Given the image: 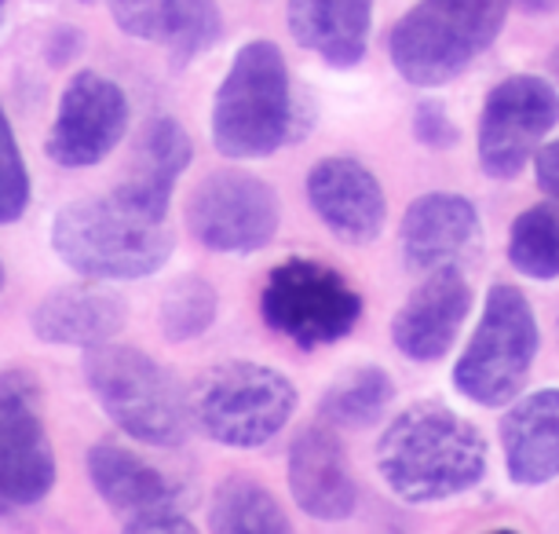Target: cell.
I'll use <instances>...</instances> for the list:
<instances>
[{
	"label": "cell",
	"instance_id": "cell-22",
	"mask_svg": "<svg viewBox=\"0 0 559 534\" xmlns=\"http://www.w3.org/2000/svg\"><path fill=\"white\" fill-rule=\"evenodd\" d=\"M209 527L216 534H286L289 517L278 498L249 476H227L213 490L209 506Z\"/></svg>",
	"mask_w": 559,
	"mask_h": 534
},
{
	"label": "cell",
	"instance_id": "cell-6",
	"mask_svg": "<svg viewBox=\"0 0 559 534\" xmlns=\"http://www.w3.org/2000/svg\"><path fill=\"white\" fill-rule=\"evenodd\" d=\"M191 411L209 439L252 450L271 443L289 425V417L297 414V389L271 366L224 363L194 384Z\"/></svg>",
	"mask_w": 559,
	"mask_h": 534
},
{
	"label": "cell",
	"instance_id": "cell-2",
	"mask_svg": "<svg viewBox=\"0 0 559 534\" xmlns=\"http://www.w3.org/2000/svg\"><path fill=\"white\" fill-rule=\"evenodd\" d=\"M51 249L67 268L96 282L151 278L176 249L173 227L118 191L70 202L51 224Z\"/></svg>",
	"mask_w": 559,
	"mask_h": 534
},
{
	"label": "cell",
	"instance_id": "cell-14",
	"mask_svg": "<svg viewBox=\"0 0 559 534\" xmlns=\"http://www.w3.org/2000/svg\"><path fill=\"white\" fill-rule=\"evenodd\" d=\"M308 202L336 238L366 246L381 235L388 216L384 187L362 162L325 158L308 173Z\"/></svg>",
	"mask_w": 559,
	"mask_h": 534
},
{
	"label": "cell",
	"instance_id": "cell-12",
	"mask_svg": "<svg viewBox=\"0 0 559 534\" xmlns=\"http://www.w3.org/2000/svg\"><path fill=\"white\" fill-rule=\"evenodd\" d=\"M559 121V96L545 78L501 81L487 96L479 121V165L493 180H512L537 154V146Z\"/></svg>",
	"mask_w": 559,
	"mask_h": 534
},
{
	"label": "cell",
	"instance_id": "cell-32",
	"mask_svg": "<svg viewBox=\"0 0 559 534\" xmlns=\"http://www.w3.org/2000/svg\"><path fill=\"white\" fill-rule=\"evenodd\" d=\"M548 70H552V78L559 81V48L552 51V59H548Z\"/></svg>",
	"mask_w": 559,
	"mask_h": 534
},
{
	"label": "cell",
	"instance_id": "cell-30",
	"mask_svg": "<svg viewBox=\"0 0 559 534\" xmlns=\"http://www.w3.org/2000/svg\"><path fill=\"white\" fill-rule=\"evenodd\" d=\"M537 183L548 198H559V140L537 151Z\"/></svg>",
	"mask_w": 559,
	"mask_h": 534
},
{
	"label": "cell",
	"instance_id": "cell-9",
	"mask_svg": "<svg viewBox=\"0 0 559 534\" xmlns=\"http://www.w3.org/2000/svg\"><path fill=\"white\" fill-rule=\"evenodd\" d=\"M88 479L124 531H194L187 517V487L114 439H99L88 450Z\"/></svg>",
	"mask_w": 559,
	"mask_h": 534
},
{
	"label": "cell",
	"instance_id": "cell-1",
	"mask_svg": "<svg viewBox=\"0 0 559 534\" xmlns=\"http://www.w3.org/2000/svg\"><path fill=\"white\" fill-rule=\"evenodd\" d=\"M377 473L403 501H442L472 490L487 473V443L442 403H414L377 443Z\"/></svg>",
	"mask_w": 559,
	"mask_h": 534
},
{
	"label": "cell",
	"instance_id": "cell-17",
	"mask_svg": "<svg viewBox=\"0 0 559 534\" xmlns=\"http://www.w3.org/2000/svg\"><path fill=\"white\" fill-rule=\"evenodd\" d=\"M124 322H129L124 297L81 282V286L48 293L29 316V330L40 344H56V348H99L118 337Z\"/></svg>",
	"mask_w": 559,
	"mask_h": 534
},
{
	"label": "cell",
	"instance_id": "cell-33",
	"mask_svg": "<svg viewBox=\"0 0 559 534\" xmlns=\"http://www.w3.org/2000/svg\"><path fill=\"white\" fill-rule=\"evenodd\" d=\"M4 12H8V0H0V23H4Z\"/></svg>",
	"mask_w": 559,
	"mask_h": 534
},
{
	"label": "cell",
	"instance_id": "cell-13",
	"mask_svg": "<svg viewBox=\"0 0 559 534\" xmlns=\"http://www.w3.org/2000/svg\"><path fill=\"white\" fill-rule=\"evenodd\" d=\"M129 132V96L118 81L81 70L62 88L56 121L45 140L48 158L62 169L99 165Z\"/></svg>",
	"mask_w": 559,
	"mask_h": 534
},
{
	"label": "cell",
	"instance_id": "cell-34",
	"mask_svg": "<svg viewBox=\"0 0 559 534\" xmlns=\"http://www.w3.org/2000/svg\"><path fill=\"white\" fill-rule=\"evenodd\" d=\"M0 289H4V264H0Z\"/></svg>",
	"mask_w": 559,
	"mask_h": 534
},
{
	"label": "cell",
	"instance_id": "cell-25",
	"mask_svg": "<svg viewBox=\"0 0 559 534\" xmlns=\"http://www.w3.org/2000/svg\"><path fill=\"white\" fill-rule=\"evenodd\" d=\"M224 37V19H219L216 0H165L162 12V37L173 62H191L205 56L209 48H216V40Z\"/></svg>",
	"mask_w": 559,
	"mask_h": 534
},
{
	"label": "cell",
	"instance_id": "cell-7",
	"mask_svg": "<svg viewBox=\"0 0 559 534\" xmlns=\"http://www.w3.org/2000/svg\"><path fill=\"white\" fill-rule=\"evenodd\" d=\"M534 355L537 322L531 304L515 286H493L476 337L453 366V384L479 406H504L526 384Z\"/></svg>",
	"mask_w": 559,
	"mask_h": 534
},
{
	"label": "cell",
	"instance_id": "cell-23",
	"mask_svg": "<svg viewBox=\"0 0 559 534\" xmlns=\"http://www.w3.org/2000/svg\"><path fill=\"white\" fill-rule=\"evenodd\" d=\"M392 392L395 384L381 366H355L322 395V417L336 428H366L384 414Z\"/></svg>",
	"mask_w": 559,
	"mask_h": 534
},
{
	"label": "cell",
	"instance_id": "cell-4",
	"mask_svg": "<svg viewBox=\"0 0 559 534\" xmlns=\"http://www.w3.org/2000/svg\"><path fill=\"white\" fill-rule=\"evenodd\" d=\"M293 96L278 45L249 40L219 81L213 103V143L227 158H267L289 140Z\"/></svg>",
	"mask_w": 559,
	"mask_h": 534
},
{
	"label": "cell",
	"instance_id": "cell-8",
	"mask_svg": "<svg viewBox=\"0 0 559 534\" xmlns=\"http://www.w3.org/2000/svg\"><path fill=\"white\" fill-rule=\"evenodd\" d=\"M263 322L300 348H322L347 337L362 316V297L341 271L319 260H286L263 282Z\"/></svg>",
	"mask_w": 559,
	"mask_h": 534
},
{
	"label": "cell",
	"instance_id": "cell-21",
	"mask_svg": "<svg viewBox=\"0 0 559 534\" xmlns=\"http://www.w3.org/2000/svg\"><path fill=\"white\" fill-rule=\"evenodd\" d=\"M289 34L330 67H355L366 56L373 0H289Z\"/></svg>",
	"mask_w": 559,
	"mask_h": 534
},
{
	"label": "cell",
	"instance_id": "cell-24",
	"mask_svg": "<svg viewBox=\"0 0 559 534\" xmlns=\"http://www.w3.org/2000/svg\"><path fill=\"white\" fill-rule=\"evenodd\" d=\"M509 260L531 278H559V198L515 216Z\"/></svg>",
	"mask_w": 559,
	"mask_h": 534
},
{
	"label": "cell",
	"instance_id": "cell-16",
	"mask_svg": "<svg viewBox=\"0 0 559 534\" xmlns=\"http://www.w3.org/2000/svg\"><path fill=\"white\" fill-rule=\"evenodd\" d=\"M289 490L297 506L314 520H344L355 512V476L333 428L314 425L293 439Z\"/></svg>",
	"mask_w": 559,
	"mask_h": 534
},
{
	"label": "cell",
	"instance_id": "cell-18",
	"mask_svg": "<svg viewBox=\"0 0 559 534\" xmlns=\"http://www.w3.org/2000/svg\"><path fill=\"white\" fill-rule=\"evenodd\" d=\"M479 238L476 205L461 194H420L403 216V257L414 271H436L468 253Z\"/></svg>",
	"mask_w": 559,
	"mask_h": 534
},
{
	"label": "cell",
	"instance_id": "cell-36",
	"mask_svg": "<svg viewBox=\"0 0 559 534\" xmlns=\"http://www.w3.org/2000/svg\"><path fill=\"white\" fill-rule=\"evenodd\" d=\"M0 506H4V501H0Z\"/></svg>",
	"mask_w": 559,
	"mask_h": 534
},
{
	"label": "cell",
	"instance_id": "cell-15",
	"mask_svg": "<svg viewBox=\"0 0 559 534\" xmlns=\"http://www.w3.org/2000/svg\"><path fill=\"white\" fill-rule=\"evenodd\" d=\"M468 308L472 286L461 278V271L453 264L436 268L399 308L392 322L395 348L414 363L442 359L453 348V341H457V330L464 316H468Z\"/></svg>",
	"mask_w": 559,
	"mask_h": 534
},
{
	"label": "cell",
	"instance_id": "cell-28",
	"mask_svg": "<svg viewBox=\"0 0 559 534\" xmlns=\"http://www.w3.org/2000/svg\"><path fill=\"white\" fill-rule=\"evenodd\" d=\"M110 12L129 37H140V40L162 37L165 0H110Z\"/></svg>",
	"mask_w": 559,
	"mask_h": 534
},
{
	"label": "cell",
	"instance_id": "cell-3",
	"mask_svg": "<svg viewBox=\"0 0 559 534\" xmlns=\"http://www.w3.org/2000/svg\"><path fill=\"white\" fill-rule=\"evenodd\" d=\"M84 381L103 414L135 443L179 447L191 436V395L183 392L173 370H165L146 352L110 341L88 348Z\"/></svg>",
	"mask_w": 559,
	"mask_h": 534
},
{
	"label": "cell",
	"instance_id": "cell-29",
	"mask_svg": "<svg viewBox=\"0 0 559 534\" xmlns=\"http://www.w3.org/2000/svg\"><path fill=\"white\" fill-rule=\"evenodd\" d=\"M414 132L425 146H453L457 143V129H453V121L447 118V110H442L439 103H420L417 118H414Z\"/></svg>",
	"mask_w": 559,
	"mask_h": 534
},
{
	"label": "cell",
	"instance_id": "cell-20",
	"mask_svg": "<svg viewBox=\"0 0 559 534\" xmlns=\"http://www.w3.org/2000/svg\"><path fill=\"white\" fill-rule=\"evenodd\" d=\"M501 443L515 484L537 487L559 476V389L515 403L501 422Z\"/></svg>",
	"mask_w": 559,
	"mask_h": 534
},
{
	"label": "cell",
	"instance_id": "cell-5",
	"mask_svg": "<svg viewBox=\"0 0 559 534\" xmlns=\"http://www.w3.org/2000/svg\"><path fill=\"white\" fill-rule=\"evenodd\" d=\"M509 0H420L392 29V62L409 85L436 88L498 40Z\"/></svg>",
	"mask_w": 559,
	"mask_h": 534
},
{
	"label": "cell",
	"instance_id": "cell-10",
	"mask_svg": "<svg viewBox=\"0 0 559 534\" xmlns=\"http://www.w3.org/2000/svg\"><path fill=\"white\" fill-rule=\"evenodd\" d=\"M56 450L40 417V384L29 370L0 373V501L37 506L56 487Z\"/></svg>",
	"mask_w": 559,
	"mask_h": 534
},
{
	"label": "cell",
	"instance_id": "cell-35",
	"mask_svg": "<svg viewBox=\"0 0 559 534\" xmlns=\"http://www.w3.org/2000/svg\"><path fill=\"white\" fill-rule=\"evenodd\" d=\"M81 4H96V0H81Z\"/></svg>",
	"mask_w": 559,
	"mask_h": 534
},
{
	"label": "cell",
	"instance_id": "cell-11",
	"mask_svg": "<svg viewBox=\"0 0 559 534\" xmlns=\"http://www.w3.org/2000/svg\"><path fill=\"white\" fill-rule=\"evenodd\" d=\"M187 227L213 253H257L278 235V194L241 169L209 173L187 198Z\"/></svg>",
	"mask_w": 559,
	"mask_h": 534
},
{
	"label": "cell",
	"instance_id": "cell-26",
	"mask_svg": "<svg viewBox=\"0 0 559 534\" xmlns=\"http://www.w3.org/2000/svg\"><path fill=\"white\" fill-rule=\"evenodd\" d=\"M216 308H219V297L205 278L191 275V278L173 282L162 300V311H157L165 341L183 344V341L202 337V333L216 322Z\"/></svg>",
	"mask_w": 559,
	"mask_h": 534
},
{
	"label": "cell",
	"instance_id": "cell-31",
	"mask_svg": "<svg viewBox=\"0 0 559 534\" xmlns=\"http://www.w3.org/2000/svg\"><path fill=\"white\" fill-rule=\"evenodd\" d=\"M512 4H520V12L526 15H545V12H556L559 0H512Z\"/></svg>",
	"mask_w": 559,
	"mask_h": 534
},
{
	"label": "cell",
	"instance_id": "cell-19",
	"mask_svg": "<svg viewBox=\"0 0 559 534\" xmlns=\"http://www.w3.org/2000/svg\"><path fill=\"white\" fill-rule=\"evenodd\" d=\"M191 135L183 132V124L176 118H154L146 121V129L135 143V158L129 176L114 187L121 198H129L132 205H140L143 213L168 219V202H173V187L191 165Z\"/></svg>",
	"mask_w": 559,
	"mask_h": 534
},
{
	"label": "cell",
	"instance_id": "cell-27",
	"mask_svg": "<svg viewBox=\"0 0 559 534\" xmlns=\"http://www.w3.org/2000/svg\"><path fill=\"white\" fill-rule=\"evenodd\" d=\"M29 198H34V183H29L26 158L15 143L12 121H8L4 107H0V227L23 219Z\"/></svg>",
	"mask_w": 559,
	"mask_h": 534
}]
</instances>
